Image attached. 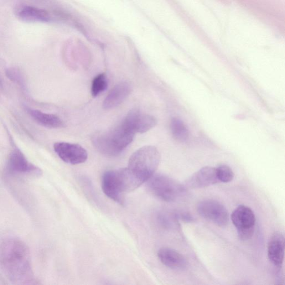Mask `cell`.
I'll list each match as a JSON object with an SVG mask.
<instances>
[{"label":"cell","mask_w":285,"mask_h":285,"mask_svg":"<svg viewBox=\"0 0 285 285\" xmlns=\"http://www.w3.org/2000/svg\"><path fill=\"white\" fill-rule=\"evenodd\" d=\"M0 268L14 284H32L34 280L29 249L19 238L0 241Z\"/></svg>","instance_id":"6da1fadb"},{"label":"cell","mask_w":285,"mask_h":285,"mask_svg":"<svg viewBox=\"0 0 285 285\" xmlns=\"http://www.w3.org/2000/svg\"><path fill=\"white\" fill-rule=\"evenodd\" d=\"M142 184L127 168L107 171L102 181L103 193L121 205H124L125 195Z\"/></svg>","instance_id":"7a4b0ae2"},{"label":"cell","mask_w":285,"mask_h":285,"mask_svg":"<svg viewBox=\"0 0 285 285\" xmlns=\"http://www.w3.org/2000/svg\"><path fill=\"white\" fill-rule=\"evenodd\" d=\"M134 135L121 122L111 131L96 134L92 138V142L101 153L109 157H116L132 142Z\"/></svg>","instance_id":"3957f363"},{"label":"cell","mask_w":285,"mask_h":285,"mask_svg":"<svg viewBox=\"0 0 285 285\" xmlns=\"http://www.w3.org/2000/svg\"><path fill=\"white\" fill-rule=\"evenodd\" d=\"M160 160L158 149L153 146H146L139 149L131 155L127 168L143 184L155 173Z\"/></svg>","instance_id":"277c9868"},{"label":"cell","mask_w":285,"mask_h":285,"mask_svg":"<svg viewBox=\"0 0 285 285\" xmlns=\"http://www.w3.org/2000/svg\"><path fill=\"white\" fill-rule=\"evenodd\" d=\"M147 182L151 194L165 202H174L185 194L184 185L167 175L154 173Z\"/></svg>","instance_id":"5b68a950"},{"label":"cell","mask_w":285,"mask_h":285,"mask_svg":"<svg viewBox=\"0 0 285 285\" xmlns=\"http://www.w3.org/2000/svg\"><path fill=\"white\" fill-rule=\"evenodd\" d=\"M231 220L237 230L240 240L250 239L255 230L256 217L252 210L245 206H240L231 215Z\"/></svg>","instance_id":"8992f818"},{"label":"cell","mask_w":285,"mask_h":285,"mask_svg":"<svg viewBox=\"0 0 285 285\" xmlns=\"http://www.w3.org/2000/svg\"><path fill=\"white\" fill-rule=\"evenodd\" d=\"M197 209L201 216L217 226H225L229 222V212L218 201L211 200L201 201Z\"/></svg>","instance_id":"52a82bcc"},{"label":"cell","mask_w":285,"mask_h":285,"mask_svg":"<svg viewBox=\"0 0 285 285\" xmlns=\"http://www.w3.org/2000/svg\"><path fill=\"white\" fill-rule=\"evenodd\" d=\"M54 149L60 158L68 164L83 163L87 159V152L79 144L57 142L54 145Z\"/></svg>","instance_id":"ba28073f"},{"label":"cell","mask_w":285,"mask_h":285,"mask_svg":"<svg viewBox=\"0 0 285 285\" xmlns=\"http://www.w3.org/2000/svg\"><path fill=\"white\" fill-rule=\"evenodd\" d=\"M122 122L134 134L146 133L157 123L155 117L138 110L131 111Z\"/></svg>","instance_id":"9c48e42d"},{"label":"cell","mask_w":285,"mask_h":285,"mask_svg":"<svg viewBox=\"0 0 285 285\" xmlns=\"http://www.w3.org/2000/svg\"><path fill=\"white\" fill-rule=\"evenodd\" d=\"M7 169L10 173L15 174L40 175L41 173L40 169L30 163L17 147H14L9 154Z\"/></svg>","instance_id":"30bf717a"},{"label":"cell","mask_w":285,"mask_h":285,"mask_svg":"<svg viewBox=\"0 0 285 285\" xmlns=\"http://www.w3.org/2000/svg\"><path fill=\"white\" fill-rule=\"evenodd\" d=\"M219 182L217 177L216 169L205 167L191 175L186 180L184 186L192 189L207 187Z\"/></svg>","instance_id":"8fae6325"},{"label":"cell","mask_w":285,"mask_h":285,"mask_svg":"<svg viewBox=\"0 0 285 285\" xmlns=\"http://www.w3.org/2000/svg\"><path fill=\"white\" fill-rule=\"evenodd\" d=\"M17 17L27 23H46L50 22V15L45 10L29 5H20L15 10Z\"/></svg>","instance_id":"7c38bea8"},{"label":"cell","mask_w":285,"mask_h":285,"mask_svg":"<svg viewBox=\"0 0 285 285\" xmlns=\"http://www.w3.org/2000/svg\"><path fill=\"white\" fill-rule=\"evenodd\" d=\"M284 238L280 232H276L271 237L267 248L268 257L273 265L280 267L282 265L284 254Z\"/></svg>","instance_id":"4fadbf2b"},{"label":"cell","mask_w":285,"mask_h":285,"mask_svg":"<svg viewBox=\"0 0 285 285\" xmlns=\"http://www.w3.org/2000/svg\"><path fill=\"white\" fill-rule=\"evenodd\" d=\"M131 92V85L127 81L117 84L111 90L103 102V108L106 110L116 108L120 105Z\"/></svg>","instance_id":"5bb4252c"},{"label":"cell","mask_w":285,"mask_h":285,"mask_svg":"<svg viewBox=\"0 0 285 285\" xmlns=\"http://www.w3.org/2000/svg\"><path fill=\"white\" fill-rule=\"evenodd\" d=\"M158 257L164 266L174 270H182L187 265V261L185 258L172 248H160L158 252Z\"/></svg>","instance_id":"9a60e30c"},{"label":"cell","mask_w":285,"mask_h":285,"mask_svg":"<svg viewBox=\"0 0 285 285\" xmlns=\"http://www.w3.org/2000/svg\"><path fill=\"white\" fill-rule=\"evenodd\" d=\"M26 111L39 125L51 129H58L64 127L63 121L58 116L45 113L35 109L26 107Z\"/></svg>","instance_id":"2e32d148"},{"label":"cell","mask_w":285,"mask_h":285,"mask_svg":"<svg viewBox=\"0 0 285 285\" xmlns=\"http://www.w3.org/2000/svg\"><path fill=\"white\" fill-rule=\"evenodd\" d=\"M172 136L176 141L185 142L189 137V131L184 122L178 118H173L170 122Z\"/></svg>","instance_id":"e0dca14e"},{"label":"cell","mask_w":285,"mask_h":285,"mask_svg":"<svg viewBox=\"0 0 285 285\" xmlns=\"http://www.w3.org/2000/svg\"><path fill=\"white\" fill-rule=\"evenodd\" d=\"M108 87V79L106 74L102 73L97 75L93 80L91 87V92L93 97L99 96Z\"/></svg>","instance_id":"ac0fdd59"},{"label":"cell","mask_w":285,"mask_h":285,"mask_svg":"<svg viewBox=\"0 0 285 285\" xmlns=\"http://www.w3.org/2000/svg\"><path fill=\"white\" fill-rule=\"evenodd\" d=\"M216 169L217 178L219 182L229 183L234 178V173L232 169L227 165H221Z\"/></svg>","instance_id":"d6986e66"},{"label":"cell","mask_w":285,"mask_h":285,"mask_svg":"<svg viewBox=\"0 0 285 285\" xmlns=\"http://www.w3.org/2000/svg\"><path fill=\"white\" fill-rule=\"evenodd\" d=\"M6 74L9 79L18 84L23 89H25L26 82L24 76L18 69L14 67L9 68L6 71Z\"/></svg>","instance_id":"ffe728a7"},{"label":"cell","mask_w":285,"mask_h":285,"mask_svg":"<svg viewBox=\"0 0 285 285\" xmlns=\"http://www.w3.org/2000/svg\"><path fill=\"white\" fill-rule=\"evenodd\" d=\"M2 86V82L1 80H0V87H1Z\"/></svg>","instance_id":"44dd1931"}]
</instances>
